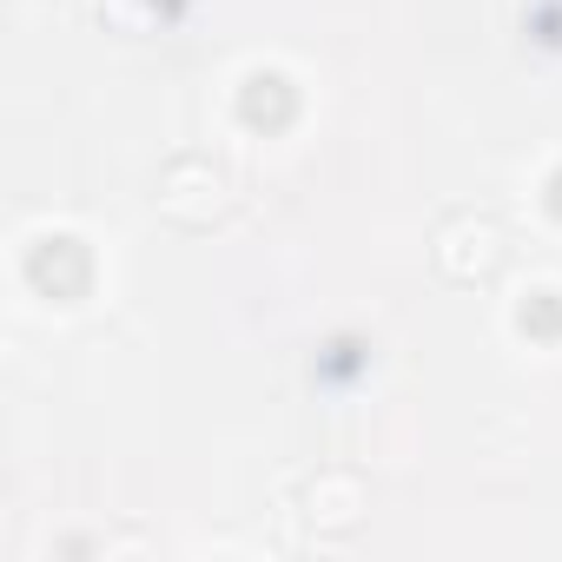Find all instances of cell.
Listing matches in <instances>:
<instances>
[{
	"label": "cell",
	"instance_id": "1",
	"mask_svg": "<svg viewBox=\"0 0 562 562\" xmlns=\"http://www.w3.org/2000/svg\"><path fill=\"white\" fill-rule=\"evenodd\" d=\"M159 205L186 225H205L225 212V172H212V159H172L159 179Z\"/></svg>",
	"mask_w": 562,
	"mask_h": 562
},
{
	"label": "cell",
	"instance_id": "2",
	"mask_svg": "<svg viewBox=\"0 0 562 562\" xmlns=\"http://www.w3.org/2000/svg\"><path fill=\"white\" fill-rule=\"evenodd\" d=\"M496 258H503V232L490 225V218H450L443 225V238H437V265L450 271V278H483V271H496Z\"/></svg>",
	"mask_w": 562,
	"mask_h": 562
}]
</instances>
